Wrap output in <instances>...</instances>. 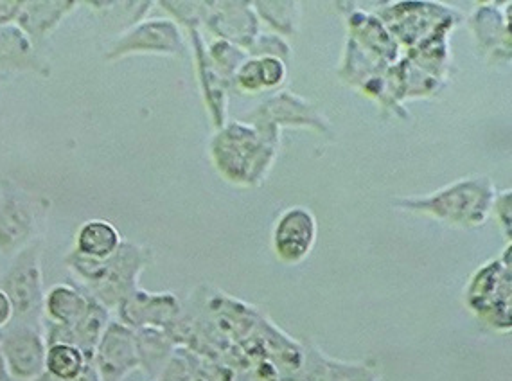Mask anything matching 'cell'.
I'll return each mask as SVG.
<instances>
[{
  "instance_id": "cell-6",
  "label": "cell",
  "mask_w": 512,
  "mask_h": 381,
  "mask_svg": "<svg viewBox=\"0 0 512 381\" xmlns=\"http://www.w3.org/2000/svg\"><path fill=\"white\" fill-rule=\"evenodd\" d=\"M4 293L13 306V315L22 319L36 317L42 310V270L38 243L26 245L18 252L4 279Z\"/></svg>"
},
{
  "instance_id": "cell-2",
  "label": "cell",
  "mask_w": 512,
  "mask_h": 381,
  "mask_svg": "<svg viewBox=\"0 0 512 381\" xmlns=\"http://www.w3.org/2000/svg\"><path fill=\"white\" fill-rule=\"evenodd\" d=\"M495 186L487 177L462 178L424 196H407L394 202L396 209L424 214L451 227L475 229L487 222L495 200Z\"/></svg>"
},
{
  "instance_id": "cell-24",
  "label": "cell",
  "mask_w": 512,
  "mask_h": 381,
  "mask_svg": "<svg viewBox=\"0 0 512 381\" xmlns=\"http://www.w3.org/2000/svg\"><path fill=\"white\" fill-rule=\"evenodd\" d=\"M90 364L80 349L71 344H54L45 353V373L58 380H78Z\"/></svg>"
},
{
  "instance_id": "cell-11",
  "label": "cell",
  "mask_w": 512,
  "mask_h": 381,
  "mask_svg": "<svg viewBox=\"0 0 512 381\" xmlns=\"http://www.w3.org/2000/svg\"><path fill=\"white\" fill-rule=\"evenodd\" d=\"M44 340L40 333L27 326L11 329L0 344V356L11 378L35 381L45 373Z\"/></svg>"
},
{
  "instance_id": "cell-12",
  "label": "cell",
  "mask_w": 512,
  "mask_h": 381,
  "mask_svg": "<svg viewBox=\"0 0 512 381\" xmlns=\"http://www.w3.org/2000/svg\"><path fill=\"white\" fill-rule=\"evenodd\" d=\"M124 326L132 329L169 328L180 313L177 297L171 293H148L135 290L119 306Z\"/></svg>"
},
{
  "instance_id": "cell-31",
  "label": "cell",
  "mask_w": 512,
  "mask_h": 381,
  "mask_svg": "<svg viewBox=\"0 0 512 381\" xmlns=\"http://www.w3.org/2000/svg\"><path fill=\"white\" fill-rule=\"evenodd\" d=\"M0 381H13L11 374H9L8 369H6V365H4L2 356H0Z\"/></svg>"
},
{
  "instance_id": "cell-27",
  "label": "cell",
  "mask_w": 512,
  "mask_h": 381,
  "mask_svg": "<svg viewBox=\"0 0 512 381\" xmlns=\"http://www.w3.org/2000/svg\"><path fill=\"white\" fill-rule=\"evenodd\" d=\"M247 53L248 56H254V58H261V56L279 58L281 62L290 65L293 51L283 36L275 35V33H272V35L270 33H259Z\"/></svg>"
},
{
  "instance_id": "cell-22",
  "label": "cell",
  "mask_w": 512,
  "mask_h": 381,
  "mask_svg": "<svg viewBox=\"0 0 512 381\" xmlns=\"http://www.w3.org/2000/svg\"><path fill=\"white\" fill-rule=\"evenodd\" d=\"M108 310L103 306L98 299L90 297L89 308L87 313L83 315V319L72 326V342L74 346L80 349L85 358L92 362L94 360V353L98 347L99 340L105 333L106 326H108Z\"/></svg>"
},
{
  "instance_id": "cell-1",
  "label": "cell",
  "mask_w": 512,
  "mask_h": 381,
  "mask_svg": "<svg viewBox=\"0 0 512 381\" xmlns=\"http://www.w3.org/2000/svg\"><path fill=\"white\" fill-rule=\"evenodd\" d=\"M279 144L281 130L275 126L234 121L214 133L212 164L234 186H261L274 166Z\"/></svg>"
},
{
  "instance_id": "cell-23",
  "label": "cell",
  "mask_w": 512,
  "mask_h": 381,
  "mask_svg": "<svg viewBox=\"0 0 512 381\" xmlns=\"http://www.w3.org/2000/svg\"><path fill=\"white\" fill-rule=\"evenodd\" d=\"M259 22L272 27L275 35L295 36L301 24V2H256L252 4Z\"/></svg>"
},
{
  "instance_id": "cell-10",
  "label": "cell",
  "mask_w": 512,
  "mask_h": 381,
  "mask_svg": "<svg viewBox=\"0 0 512 381\" xmlns=\"http://www.w3.org/2000/svg\"><path fill=\"white\" fill-rule=\"evenodd\" d=\"M261 121L272 125L277 130L283 128H309L318 133L331 132V126L326 117L318 112L317 108L308 103L301 96L293 92H281L259 105L247 117V123Z\"/></svg>"
},
{
  "instance_id": "cell-4",
  "label": "cell",
  "mask_w": 512,
  "mask_h": 381,
  "mask_svg": "<svg viewBox=\"0 0 512 381\" xmlns=\"http://www.w3.org/2000/svg\"><path fill=\"white\" fill-rule=\"evenodd\" d=\"M468 310L500 333L512 328L511 243L498 259L487 261L471 275L464 290Z\"/></svg>"
},
{
  "instance_id": "cell-20",
  "label": "cell",
  "mask_w": 512,
  "mask_h": 381,
  "mask_svg": "<svg viewBox=\"0 0 512 381\" xmlns=\"http://www.w3.org/2000/svg\"><path fill=\"white\" fill-rule=\"evenodd\" d=\"M45 311L60 326H76L89 308V297L67 284L54 286L45 297Z\"/></svg>"
},
{
  "instance_id": "cell-9",
  "label": "cell",
  "mask_w": 512,
  "mask_h": 381,
  "mask_svg": "<svg viewBox=\"0 0 512 381\" xmlns=\"http://www.w3.org/2000/svg\"><path fill=\"white\" fill-rule=\"evenodd\" d=\"M202 22L218 40L248 51L261 33V22L248 2H202Z\"/></svg>"
},
{
  "instance_id": "cell-7",
  "label": "cell",
  "mask_w": 512,
  "mask_h": 381,
  "mask_svg": "<svg viewBox=\"0 0 512 381\" xmlns=\"http://www.w3.org/2000/svg\"><path fill=\"white\" fill-rule=\"evenodd\" d=\"M318 225L308 207L295 205L279 214L272 232L275 256L286 265H299L315 249Z\"/></svg>"
},
{
  "instance_id": "cell-30",
  "label": "cell",
  "mask_w": 512,
  "mask_h": 381,
  "mask_svg": "<svg viewBox=\"0 0 512 381\" xmlns=\"http://www.w3.org/2000/svg\"><path fill=\"white\" fill-rule=\"evenodd\" d=\"M35 381H67V380H58V378H54L49 373H44L40 378H36ZM72 381H99L98 373H96V369H94V364H90L87 369H85V373L81 374L78 380Z\"/></svg>"
},
{
  "instance_id": "cell-19",
  "label": "cell",
  "mask_w": 512,
  "mask_h": 381,
  "mask_svg": "<svg viewBox=\"0 0 512 381\" xmlns=\"http://www.w3.org/2000/svg\"><path fill=\"white\" fill-rule=\"evenodd\" d=\"M121 234L114 225L105 220H90L83 223L76 236V252L94 261H105L114 256L121 247Z\"/></svg>"
},
{
  "instance_id": "cell-15",
  "label": "cell",
  "mask_w": 512,
  "mask_h": 381,
  "mask_svg": "<svg viewBox=\"0 0 512 381\" xmlns=\"http://www.w3.org/2000/svg\"><path fill=\"white\" fill-rule=\"evenodd\" d=\"M511 13H500L496 4H484L473 11L469 27L475 33L480 47L493 58H507L511 54Z\"/></svg>"
},
{
  "instance_id": "cell-26",
  "label": "cell",
  "mask_w": 512,
  "mask_h": 381,
  "mask_svg": "<svg viewBox=\"0 0 512 381\" xmlns=\"http://www.w3.org/2000/svg\"><path fill=\"white\" fill-rule=\"evenodd\" d=\"M211 62L214 63L216 71L220 72L221 78L225 83H232L239 67L247 60L248 53L238 45L229 44L225 40H216L214 44L207 49Z\"/></svg>"
},
{
  "instance_id": "cell-3",
  "label": "cell",
  "mask_w": 512,
  "mask_h": 381,
  "mask_svg": "<svg viewBox=\"0 0 512 381\" xmlns=\"http://www.w3.org/2000/svg\"><path fill=\"white\" fill-rule=\"evenodd\" d=\"M150 250L132 241H123L114 256L105 261H94L80 256L76 250L67 257V263L94 292L103 306H119L137 290V279L150 263Z\"/></svg>"
},
{
  "instance_id": "cell-14",
  "label": "cell",
  "mask_w": 512,
  "mask_h": 381,
  "mask_svg": "<svg viewBox=\"0 0 512 381\" xmlns=\"http://www.w3.org/2000/svg\"><path fill=\"white\" fill-rule=\"evenodd\" d=\"M36 211L29 200L6 191L0 200V250L24 249L35 231Z\"/></svg>"
},
{
  "instance_id": "cell-17",
  "label": "cell",
  "mask_w": 512,
  "mask_h": 381,
  "mask_svg": "<svg viewBox=\"0 0 512 381\" xmlns=\"http://www.w3.org/2000/svg\"><path fill=\"white\" fill-rule=\"evenodd\" d=\"M288 76V65L279 58L248 56L234 76V85L243 94H259L265 90L277 89Z\"/></svg>"
},
{
  "instance_id": "cell-29",
  "label": "cell",
  "mask_w": 512,
  "mask_h": 381,
  "mask_svg": "<svg viewBox=\"0 0 512 381\" xmlns=\"http://www.w3.org/2000/svg\"><path fill=\"white\" fill-rule=\"evenodd\" d=\"M11 317H13V306L4 290H0V328H4Z\"/></svg>"
},
{
  "instance_id": "cell-13",
  "label": "cell",
  "mask_w": 512,
  "mask_h": 381,
  "mask_svg": "<svg viewBox=\"0 0 512 381\" xmlns=\"http://www.w3.org/2000/svg\"><path fill=\"white\" fill-rule=\"evenodd\" d=\"M193 53H195L196 69H198V80L204 94V101L209 114H211L212 125L220 130L227 125V83L221 78L220 72L216 71L214 63L209 58L207 47L202 42V35L198 29H189Z\"/></svg>"
},
{
  "instance_id": "cell-21",
  "label": "cell",
  "mask_w": 512,
  "mask_h": 381,
  "mask_svg": "<svg viewBox=\"0 0 512 381\" xmlns=\"http://www.w3.org/2000/svg\"><path fill=\"white\" fill-rule=\"evenodd\" d=\"M135 342L142 369L153 378L162 374L173 351V340L168 333L157 328L137 329Z\"/></svg>"
},
{
  "instance_id": "cell-5",
  "label": "cell",
  "mask_w": 512,
  "mask_h": 381,
  "mask_svg": "<svg viewBox=\"0 0 512 381\" xmlns=\"http://www.w3.org/2000/svg\"><path fill=\"white\" fill-rule=\"evenodd\" d=\"M184 53L186 42L177 22L168 18H153L126 29L106 51V60L114 62L133 54L184 56Z\"/></svg>"
},
{
  "instance_id": "cell-28",
  "label": "cell",
  "mask_w": 512,
  "mask_h": 381,
  "mask_svg": "<svg viewBox=\"0 0 512 381\" xmlns=\"http://www.w3.org/2000/svg\"><path fill=\"white\" fill-rule=\"evenodd\" d=\"M511 204V189H505L502 193L495 195V200H493V209H491V214H495V218L498 220V223H500V227H502V231H504L505 240L507 241H511Z\"/></svg>"
},
{
  "instance_id": "cell-16",
  "label": "cell",
  "mask_w": 512,
  "mask_h": 381,
  "mask_svg": "<svg viewBox=\"0 0 512 381\" xmlns=\"http://www.w3.org/2000/svg\"><path fill=\"white\" fill-rule=\"evenodd\" d=\"M297 374H302L301 381H381L374 367L338 362L317 347L304 353V362Z\"/></svg>"
},
{
  "instance_id": "cell-18",
  "label": "cell",
  "mask_w": 512,
  "mask_h": 381,
  "mask_svg": "<svg viewBox=\"0 0 512 381\" xmlns=\"http://www.w3.org/2000/svg\"><path fill=\"white\" fill-rule=\"evenodd\" d=\"M78 2H22L17 26L35 44L62 22V18L76 8Z\"/></svg>"
},
{
  "instance_id": "cell-25",
  "label": "cell",
  "mask_w": 512,
  "mask_h": 381,
  "mask_svg": "<svg viewBox=\"0 0 512 381\" xmlns=\"http://www.w3.org/2000/svg\"><path fill=\"white\" fill-rule=\"evenodd\" d=\"M33 58V42L18 26H0V69H22Z\"/></svg>"
},
{
  "instance_id": "cell-8",
  "label": "cell",
  "mask_w": 512,
  "mask_h": 381,
  "mask_svg": "<svg viewBox=\"0 0 512 381\" xmlns=\"http://www.w3.org/2000/svg\"><path fill=\"white\" fill-rule=\"evenodd\" d=\"M92 364L99 381H123L139 369L135 329L124 326L123 322H110L99 340Z\"/></svg>"
}]
</instances>
